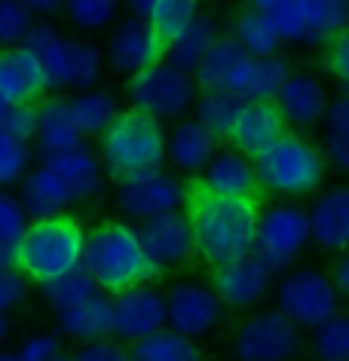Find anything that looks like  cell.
<instances>
[{
    "instance_id": "obj_45",
    "label": "cell",
    "mask_w": 349,
    "mask_h": 361,
    "mask_svg": "<svg viewBox=\"0 0 349 361\" xmlns=\"http://www.w3.org/2000/svg\"><path fill=\"white\" fill-rule=\"evenodd\" d=\"M16 355H19V361H56L61 355V340L52 331L31 334V337H25L19 343Z\"/></svg>"
},
{
    "instance_id": "obj_35",
    "label": "cell",
    "mask_w": 349,
    "mask_h": 361,
    "mask_svg": "<svg viewBox=\"0 0 349 361\" xmlns=\"http://www.w3.org/2000/svg\"><path fill=\"white\" fill-rule=\"evenodd\" d=\"M61 13L80 34H98L111 31L123 19V0H65Z\"/></svg>"
},
{
    "instance_id": "obj_39",
    "label": "cell",
    "mask_w": 349,
    "mask_h": 361,
    "mask_svg": "<svg viewBox=\"0 0 349 361\" xmlns=\"http://www.w3.org/2000/svg\"><path fill=\"white\" fill-rule=\"evenodd\" d=\"M310 349L316 361H349V315L337 312L319 324L310 337Z\"/></svg>"
},
{
    "instance_id": "obj_7",
    "label": "cell",
    "mask_w": 349,
    "mask_h": 361,
    "mask_svg": "<svg viewBox=\"0 0 349 361\" xmlns=\"http://www.w3.org/2000/svg\"><path fill=\"white\" fill-rule=\"evenodd\" d=\"M312 242L310 212L294 202H279L270 209H261L255 239V257L270 269V273H288L307 245Z\"/></svg>"
},
{
    "instance_id": "obj_40",
    "label": "cell",
    "mask_w": 349,
    "mask_h": 361,
    "mask_svg": "<svg viewBox=\"0 0 349 361\" xmlns=\"http://www.w3.org/2000/svg\"><path fill=\"white\" fill-rule=\"evenodd\" d=\"M34 144L13 138V135H0V190L22 184L31 171Z\"/></svg>"
},
{
    "instance_id": "obj_37",
    "label": "cell",
    "mask_w": 349,
    "mask_h": 361,
    "mask_svg": "<svg viewBox=\"0 0 349 361\" xmlns=\"http://www.w3.org/2000/svg\"><path fill=\"white\" fill-rule=\"evenodd\" d=\"M95 294H102V291H98V285L92 282V276H89L83 267L74 269V273H68V276H61V279H56V282L43 285V300H47V306L56 315L77 310L80 303L92 300Z\"/></svg>"
},
{
    "instance_id": "obj_53",
    "label": "cell",
    "mask_w": 349,
    "mask_h": 361,
    "mask_svg": "<svg viewBox=\"0 0 349 361\" xmlns=\"http://www.w3.org/2000/svg\"><path fill=\"white\" fill-rule=\"evenodd\" d=\"M6 337H10V315L0 312V346L6 343Z\"/></svg>"
},
{
    "instance_id": "obj_51",
    "label": "cell",
    "mask_w": 349,
    "mask_h": 361,
    "mask_svg": "<svg viewBox=\"0 0 349 361\" xmlns=\"http://www.w3.org/2000/svg\"><path fill=\"white\" fill-rule=\"evenodd\" d=\"M157 10V0H126V16L141 22H150V16Z\"/></svg>"
},
{
    "instance_id": "obj_16",
    "label": "cell",
    "mask_w": 349,
    "mask_h": 361,
    "mask_svg": "<svg viewBox=\"0 0 349 361\" xmlns=\"http://www.w3.org/2000/svg\"><path fill=\"white\" fill-rule=\"evenodd\" d=\"M25 49L37 59V65L47 77L49 92L74 89V61H77V40L65 37L56 25L37 22L25 40Z\"/></svg>"
},
{
    "instance_id": "obj_4",
    "label": "cell",
    "mask_w": 349,
    "mask_h": 361,
    "mask_svg": "<svg viewBox=\"0 0 349 361\" xmlns=\"http://www.w3.org/2000/svg\"><path fill=\"white\" fill-rule=\"evenodd\" d=\"M255 171L264 190L300 200V196H310L322 187L328 159L310 138L298 132H285L279 141H273L264 153L255 157Z\"/></svg>"
},
{
    "instance_id": "obj_54",
    "label": "cell",
    "mask_w": 349,
    "mask_h": 361,
    "mask_svg": "<svg viewBox=\"0 0 349 361\" xmlns=\"http://www.w3.org/2000/svg\"><path fill=\"white\" fill-rule=\"evenodd\" d=\"M0 361H19V355H16V352H0Z\"/></svg>"
},
{
    "instance_id": "obj_25",
    "label": "cell",
    "mask_w": 349,
    "mask_h": 361,
    "mask_svg": "<svg viewBox=\"0 0 349 361\" xmlns=\"http://www.w3.org/2000/svg\"><path fill=\"white\" fill-rule=\"evenodd\" d=\"M86 138L80 135L74 116H71L65 95H47L37 102V123H34V147L40 157H56L61 150H71Z\"/></svg>"
},
{
    "instance_id": "obj_19",
    "label": "cell",
    "mask_w": 349,
    "mask_h": 361,
    "mask_svg": "<svg viewBox=\"0 0 349 361\" xmlns=\"http://www.w3.org/2000/svg\"><path fill=\"white\" fill-rule=\"evenodd\" d=\"M40 162L65 184V190L71 193L74 202H86L102 193L104 166H102V157H98L86 141L71 150L56 153V157H43Z\"/></svg>"
},
{
    "instance_id": "obj_44",
    "label": "cell",
    "mask_w": 349,
    "mask_h": 361,
    "mask_svg": "<svg viewBox=\"0 0 349 361\" xmlns=\"http://www.w3.org/2000/svg\"><path fill=\"white\" fill-rule=\"evenodd\" d=\"M104 52L89 40H77V61H74V92H86L102 83L104 74Z\"/></svg>"
},
{
    "instance_id": "obj_5",
    "label": "cell",
    "mask_w": 349,
    "mask_h": 361,
    "mask_svg": "<svg viewBox=\"0 0 349 361\" xmlns=\"http://www.w3.org/2000/svg\"><path fill=\"white\" fill-rule=\"evenodd\" d=\"M102 166L116 180L147 169L166 166V126L147 114L126 107L102 135Z\"/></svg>"
},
{
    "instance_id": "obj_3",
    "label": "cell",
    "mask_w": 349,
    "mask_h": 361,
    "mask_svg": "<svg viewBox=\"0 0 349 361\" xmlns=\"http://www.w3.org/2000/svg\"><path fill=\"white\" fill-rule=\"evenodd\" d=\"M86 230L71 214L47 221H31L25 239L16 248V269L34 285H49L56 279L83 267Z\"/></svg>"
},
{
    "instance_id": "obj_34",
    "label": "cell",
    "mask_w": 349,
    "mask_h": 361,
    "mask_svg": "<svg viewBox=\"0 0 349 361\" xmlns=\"http://www.w3.org/2000/svg\"><path fill=\"white\" fill-rule=\"evenodd\" d=\"M132 361H202V352L196 340H187L172 328H163L159 334H150L147 340L129 346Z\"/></svg>"
},
{
    "instance_id": "obj_12",
    "label": "cell",
    "mask_w": 349,
    "mask_h": 361,
    "mask_svg": "<svg viewBox=\"0 0 349 361\" xmlns=\"http://www.w3.org/2000/svg\"><path fill=\"white\" fill-rule=\"evenodd\" d=\"M114 340L116 343H135L147 340L150 334H159L169 328V315H166V294L154 285H135L126 291L114 294Z\"/></svg>"
},
{
    "instance_id": "obj_41",
    "label": "cell",
    "mask_w": 349,
    "mask_h": 361,
    "mask_svg": "<svg viewBox=\"0 0 349 361\" xmlns=\"http://www.w3.org/2000/svg\"><path fill=\"white\" fill-rule=\"evenodd\" d=\"M264 16L273 22V28H276V34H279L282 43H288V47H312L298 0H276Z\"/></svg>"
},
{
    "instance_id": "obj_27",
    "label": "cell",
    "mask_w": 349,
    "mask_h": 361,
    "mask_svg": "<svg viewBox=\"0 0 349 361\" xmlns=\"http://www.w3.org/2000/svg\"><path fill=\"white\" fill-rule=\"evenodd\" d=\"M59 331L68 340L80 343H98V340H111L114 337V303L111 294H95L92 300L80 303L77 310L61 312L59 315Z\"/></svg>"
},
{
    "instance_id": "obj_38",
    "label": "cell",
    "mask_w": 349,
    "mask_h": 361,
    "mask_svg": "<svg viewBox=\"0 0 349 361\" xmlns=\"http://www.w3.org/2000/svg\"><path fill=\"white\" fill-rule=\"evenodd\" d=\"M200 16H202L200 0H157V10L150 16V28L159 34V40L166 47H172Z\"/></svg>"
},
{
    "instance_id": "obj_55",
    "label": "cell",
    "mask_w": 349,
    "mask_h": 361,
    "mask_svg": "<svg viewBox=\"0 0 349 361\" xmlns=\"http://www.w3.org/2000/svg\"><path fill=\"white\" fill-rule=\"evenodd\" d=\"M6 107H10V104H6V102H4V95H0V114H4Z\"/></svg>"
},
{
    "instance_id": "obj_26",
    "label": "cell",
    "mask_w": 349,
    "mask_h": 361,
    "mask_svg": "<svg viewBox=\"0 0 349 361\" xmlns=\"http://www.w3.org/2000/svg\"><path fill=\"white\" fill-rule=\"evenodd\" d=\"M19 200L25 205V212H28L31 221H47V218H61L74 200H71V193L65 190V184L52 175V171L43 166H34L28 171V178L22 180V193Z\"/></svg>"
},
{
    "instance_id": "obj_48",
    "label": "cell",
    "mask_w": 349,
    "mask_h": 361,
    "mask_svg": "<svg viewBox=\"0 0 349 361\" xmlns=\"http://www.w3.org/2000/svg\"><path fill=\"white\" fill-rule=\"evenodd\" d=\"M328 74L349 92V28L328 43Z\"/></svg>"
},
{
    "instance_id": "obj_29",
    "label": "cell",
    "mask_w": 349,
    "mask_h": 361,
    "mask_svg": "<svg viewBox=\"0 0 349 361\" xmlns=\"http://www.w3.org/2000/svg\"><path fill=\"white\" fill-rule=\"evenodd\" d=\"M68 107L83 138H102L111 129V123L120 116V104H116L114 92L98 86L86 89V92H74L68 98Z\"/></svg>"
},
{
    "instance_id": "obj_11",
    "label": "cell",
    "mask_w": 349,
    "mask_h": 361,
    "mask_svg": "<svg viewBox=\"0 0 349 361\" xmlns=\"http://www.w3.org/2000/svg\"><path fill=\"white\" fill-rule=\"evenodd\" d=\"M166 52L169 47L150 28V22L132 19V16H123L111 28L104 43V61L111 65L114 74L126 80L145 74V71L159 65V61H166Z\"/></svg>"
},
{
    "instance_id": "obj_52",
    "label": "cell",
    "mask_w": 349,
    "mask_h": 361,
    "mask_svg": "<svg viewBox=\"0 0 349 361\" xmlns=\"http://www.w3.org/2000/svg\"><path fill=\"white\" fill-rule=\"evenodd\" d=\"M13 267H16V251L0 245V273H6V269H13Z\"/></svg>"
},
{
    "instance_id": "obj_18",
    "label": "cell",
    "mask_w": 349,
    "mask_h": 361,
    "mask_svg": "<svg viewBox=\"0 0 349 361\" xmlns=\"http://www.w3.org/2000/svg\"><path fill=\"white\" fill-rule=\"evenodd\" d=\"M196 187H202L212 196H227V200H257L255 193L261 184H257L255 159L243 157V153L233 147H224L205 166Z\"/></svg>"
},
{
    "instance_id": "obj_57",
    "label": "cell",
    "mask_w": 349,
    "mask_h": 361,
    "mask_svg": "<svg viewBox=\"0 0 349 361\" xmlns=\"http://www.w3.org/2000/svg\"><path fill=\"white\" fill-rule=\"evenodd\" d=\"M346 4H349V0H346Z\"/></svg>"
},
{
    "instance_id": "obj_21",
    "label": "cell",
    "mask_w": 349,
    "mask_h": 361,
    "mask_svg": "<svg viewBox=\"0 0 349 361\" xmlns=\"http://www.w3.org/2000/svg\"><path fill=\"white\" fill-rule=\"evenodd\" d=\"M307 212L312 242L322 251H334V255L349 251V184H337L319 193Z\"/></svg>"
},
{
    "instance_id": "obj_13",
    "label": "cell",
    "mask_w": 349,
    "mask_h": 361,
    "mask_svg": "<svg viewBox=\"0 0 349 361\" xmlns=\"http://www.w3.org/2000/svg\"><path fill=\"white\" fill-rule=\"evenodd\" d=\"M166 315H169V328L175 334H181L187 340H200L218 328L224 303L212 285L178 282L166 291Z\"/></svg>"
},
{
    "instance_id": "obj_30",
    "label": "cell",
    "mask_w": 349,
    "mask_h": 361,
    "mask_svg": "<svg viewBox=\"0 0 349 361\" xmlns=\"http://www.w3.org/2000/svg\"><path fill=\"white\" fill-rule=\"evenodd\" d=\"M221 40V28L212 16H200L190 28H187L181 37H178L166 52V61H172L175 68L187 71V74H196V68L202 65V59L209 56V49Z\"/></svg>"
},
{
    "instance_id": "obj_28",
    "label": "cell",
    "mask_w": 349,
    "mask_h": 361,
    "mask_svg": "<svg viewBox=\"0 0 349 361\" xmlns=\"http://www.w3.org/2000/svg\"><path fill=\"white\" fill-rule=\"evenodd\" d=\"M227 37L252 59H273V56H279V47H282V40H279V34H276L273 22L267 19L264 13H257L255 6H248V4L233 16Z\"/></svg>"
},
{
    "instance_id": "obj_17",
    "label": "cell",
    "mask_w": 349,
    "mask_h": 361,
    "mask_svg": "<svg viewBox=\"0 0 349 361\" xmlns=\"http://www.w3.org/2000/svg\"><path fill=\"white\" fill-rule=\"evenodd\" d=\"M288 77H291V65L282 56H273V59L243 56L227 80V92L236 95L243 104L276 102L282 86L288 83Z\"/></svg>"
},
{
    "instance_id": "obj_20",
    "label": "cell",
    "mask_w": 349,
    "mask_h": 361,
    "mask_svg": "<svg viewBox=\"0 0 349 361\" xmlns=\"http://www.w3.org/2000/svg\"><path fill=\"white\" fill-rule=\"evenodd\" d=\"M328 104L331 98L322 80L303 74V71H291L288 83L282 86L279 98H276V107H279L285 126H291V129H312V126L325 123Z\"/></svg>"
},
{
    "instance_id": "obj_50",
    "label": "cell",
    "mask_w": 349,
    "mask_h": 361,
    "mask_svg": "<svg viewBox=\"0 0 349 361\" xmlns=\"http://www.w3.org/2000/svg\"><path fill=\"white\" fill-rule=\"evenodd\" d=\"M25 6L31 10V16L34 19H47V16H56V13H61V6H65V0H22Z\"/></svg>"
},
{
    "instance_id": "obj_15",
    "label": "cell",
    "mask_w": 349,
    "mask_h": 361,
    "mask_svg": "<svg viewBox=\"0 0 349 361\" xmlns=\"http://www.w3.org/2000/svg\"><path fill=\"white\" fill-rule=\"evenodd\" d=\"M212 288L230 310H255L273 288V273L255 255L218 267L212 276Z\"/></svg>"
},
{
    "instance_id": "obj_42",
    "label": "cell",
    "mask_w": 349,
    "mask_h": 361,
    "mask_svg": "<svg viewBox=\"0 0 349 361\" xmlns=\"http://www.w3.org/2000/svg\"><path fill=\"white\" fill-rule=\"evenodd\" d=\"M34 25L37 22L22 0H0V49L25 47Z\"/></svg>"
},
{
    "instance_id": "obj_43",
    "label": "cell",
    "mask_w": 349,
    "mask_h": 361,
    "mask_svg": "<svg viewBox=\"0 0 349 361\" xmlns=\"http://www.w3.org/2000/svg\"><path fill=\"white\" fill-rule=\"evenodd\" d=\"M28 227H31V218L25 212L22 200L13 190H0V245L16 251Z\"/></svg>"
},
{
    "instance_id": "obj_8",
    "label": "cell",
    "mask_w": 349,
    "mask_h": 361,
    "mask_svg": "<svg viewBox=\"0 0 349 361\" xmlns=\"http://www.w3.org/2000/svg\"><path fill=\"white\" fill-rule=\"evenodd\" d=\"M276 310L288 315L300 331H316L340 312V294L328 273L298 267L288 269L276 285Z\"/></svg>"
},
{
    "instance_id": "obj_47",
    "label": "cell",
    "mask_w": 349,
    "mask_h": 361,
    "mask_svg": "<svg viewBox=\"0 0 349 361\" xmlns=\"http://www.w3.org/2000/svg\"><path fill=\"white\" fill-rule=\"evenodd\" d=\"M71 361H132V355L123 343H116L111 337V340H98V343L80 346L74 355H71Z\"/></svg>"
},
{
    "instance_id": "obj_1",
    "label": "cell",
    "mask_w": 349,
    "mask_h": 361,
    "mask_svg": "<svg viewBox=\"0 0 349 361\" xmlns=\"http://www.w3.org/2000/svg\"><path fill=\"white\" fill-rule=\"evenodd\" d=\"M184 209L193 230L196 257H202L212 269L255 255L257 221H261V202L257 200L212 196L193 184Z\"/></svg>"
},
{
    "instance_id": "obj_9",
    "label": "cell",
    "mask_w": 349,
    "mask_h": 361,
    "mask_svg": "<svg viewBox=\"0 0 349 361\" xmlns=\"http://www.w3.org/2000/svg\"><path fill=\"white\" fill-rule=\"evenodd\" d=\"M303 349V331L279 310H261L239 322L233 334L236 361H294Z\"/></svg>"
},
{
    "instance_id": "obj_31",
    "label": "cell",
    "mask_w": 349,
    "mask_h": 361,
    "mask_svg": "<svg viewBox=\"0 0 349 361\" xmlns=\"http://www.w3.org/2000/svg\"><path fill=\"white\" fill-rule=\"evenodd\" d=\"M303 22L310 31L312 47H328L349 28V4L346 0H298Z\"/></svg>"
},
{
    "instance_id": "obj_46",
    "label": "cell",
    "mask_w": 349,
    "mask_h": 361,
    "mask_svg": "<svg viewBox=\"0 0 349 361\" xmlns=\"http://www.w3.org/2000/svg\"><path fill=\"white\" fill-rule=\"evenodd\" d=\"M25 297H28V279L19 269L13 267L6 273H0V312L10 315L13 310H19Z\"/></svg>"
},
{
    "instance_id": "obj_10",
    "label": "cell",
    "mask_w": 349,
    "mask_h": 361,
    "mask_svg": "<svg viewBox=\"0 0 349 361\" xmlns=\"http://www.w3.org/2000/svg\"><path fill=\"white\" fill-rule=\"evenodd\" d=\"M187 193L190 187H184V180L175 171L147 169L116 180V209L129 221L145 224L159 214L181 212L187 205Z\"/></svg>"
},
{
    "instance_id": "obj_22",
    "label": "cell",
    "mask_w": 349,
    "mask_h": 361,
    "mask_svg": "<svg viewBox=\"0 0 349 361\" xmlns=\"http://www.w3.org/2000/svg\"><path fill=\"white\" fill-rule=\"evenodd\" d=\"M285 132H288V126H285L276 102H252L243 104V111H239V120L230 132V147L255 159L273 141H279Z\"/></svg>"
},
{
    "instance_id": "obj_24",
    "label": "cell",
    "mask_w": 349,
    "mask_h": 361,
    "mask_svg": "<svg viewBox=\"0 0 349 361\" xmlns=\"http://www.w3.org/2000/svg\"><path fill=\"white\" fill-rule=\"evenodd\" d=\"M47 92V77L28 49H0V95L6 104H37Z\"/></svg>"
},
{
    "instance_id": "obj_49",
    "label": "cell",
    "mask_w": 349,
    "mask_h": 361,
    "mask_svg": "<svg viewBox=\"0 0 349 361\" xmlns=\"http://www.w3.org/2000/svg\"><path fill=\"white\" fill-rule=\"evenodd\" d=\"M331 282H334L340 297H349V251L340 255V260L334 264V273H331Z\"/></svg>"
},
{
    "instance_id": "obj_33",
    "label": "cell",
    "mask_w": 349,
    "mask_h": 361,
    "mask_svg": "<svg viewBox=\"0 0 349 361\" xmlns=\"http://www.w3.org/2000/svg\"><path fill=\"white\" fill-rule=\"evenodd\" d=\"M243 56L245 52L239 49L227 34H221V40L214 43L209 49V56L202 59V65L196 68V74H193L196 89H200V92H227V80Z\"/></svg>"
},
{
    "instance_id": "obj_32",
    "label": "cell",
    "mask_w": 349,
    "mask_h": 361,
    "mask_svg": "<svg viewBox=\"0 0 349 361\" xmlns=\"http://www.w3.org/2000/svg\"><path fill=\"white\" fill-rule=\"evenodd\" d=\"M243 102L230 92H200L193 104V120L202 126L212 138L230 141V132L239 120Z\"/></svg>"
},
{
    "instance_id": "obj_23",
    "label": "cell",
    "mask_w": 349,
    "mask_h": 361,
    "mask_svg": "<svg viewBox=\"0 0 349 361\" xmlns=\"http://www.w3.org/2000/svg\"><path fill=\"white\" fill-rule=\"evenodd\" d=\"M218 150V138H212L193 116H184L166 129V162L178 175H202Z\"/></svg>"
},
{
    "instance_id": "obj_14",
    "label": "cell",
    "mask_w": 349,
    "mask_h": 361,
    "mask_svg": "<svg viewBox=\"0 0 349 361\" xmlns=\"http://www.w3.org/2000/svg\"><path fill=\"white\" fill-rule=\"evenodd\" d=\"M138 236H141L145 255L150 264H154L157 273L181 267L196 255L193 230H190V221H187L184 212L159 214L154 221H145L138 227Z\"/></svg>"
},
{
    "instance_id": "obj_36",
    "label": "cell",
    "mask_w": 349,
    "mask_h": 361,
    "mask_svg": "<svg viewBox=\"0 0 349 361\" xmlns=\"http://www.w3.org/2000/svg\"><path fill=\"white\" fill-rule=\"evenodd\" d=\"M325 159L337 171L349 175V92L331 98L325 114Z\"/></svg>"
},
{
    "instance_id": "obj_2",
    "label": "cell",
    "mask_w": 349,
    "mask_h": 361,
    "mask_svg": "<svg viewBox=\"0 0 349 361\" xmlns=\"http://www.w3.org/2000/svg\"><path fill=\"white\" fill-rule=\"evenodd\" d=\"M83 269L92 276L102 294H120L126 288L147 285L159 276L145 255L138 227L129 221H104L86 233Z\"/></svg>"
},
{
    "instance_id": "obj_56",
    "label": "cell",
    "mask_w": 349,
    "mask_h": 361,
    "mask_svg": "<svg viewBox=\"0 0 349 361\" xmlns=\"http://www.w3.org/2000/svg\"><path fill=\"white\" fill-rule=\"evenodd\" d=\"M56 361H71V358H68V355H59V358H56Z\"/></svg>"
},
{
    "instance_id": "obj_6",
    "label": "cell",
    "mask_w": 349,
    "mask_h": 361,
    "mask_svg": "<svg viewBox=\"0 0 349 361\" xmlns=\"http://www.w3.org/2000/svg\"><path fill=\"white\" fill-rule=\"evenodd\" d=\"M196 80L193 74L175 68L172 61H159L145 74L126 80V102L132 111L147 114L159 123H178L184 120L187 111H193L196 104Z\"/></svg>"
}]
</instances>
